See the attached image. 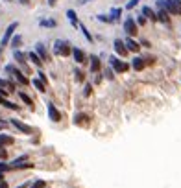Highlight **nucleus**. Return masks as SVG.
<instances>
[{
  "instance_id": "37998d69",
  "label": "nucleus",
  "mask_w": 181,
  "mask_h": 188,
  "mask_svg": "<svg viewBox=\"0 0 181 188\" xmlns=\"http://www.w3.org/2000/svg\"><path fill=\"white\" fill-rule=\"evenodd\" d=\"M85 2H87V0H81V4H85Z\"/></svg>"
},
{
  "instance_id": "dca6fc26",
  "label": "nucleus",
  "mask_w": 181,
  "mask_h": 188,
  "mask_svg": "<svg viewBox=\"0 0 181 188\" xmlns=\"http://www.w3.org/2000/svg\"><path fill=\"white\" fill-rule=\"evenodd\" d=\"M126 48L131 52H139L141 50V46H139V43H135L133 39H126Z\"/></svg>"
},
{
  "instance_id": "4be33fe9",
  "label": "nucleus",
  "mask_w": 181,
  "mask_h": 188,
  "mask_svg": "<svg viewBox=\"0 0 181 188\" xmlns=\"http://www.w3.org/2000/svg\"><path fill=\"white\" fill-rule=\"evenodd\" d=\"M67 17H68V20L72 22V26H80V24H78V20H76V13H74L72 9H68V11H67Z\"/></svg>"
},
{
  "instance_id": "412c9836",
  "label": "nucleus",
  "mask_w": 181,
  "mask_h": 188,
  "mask_svg": "<svg viewBox=\"0 0 181 188\" xmlns=\"http://www.w3.org/2000/svg\"><path fill=\"white\" fill-rule=\"evenodd\" d=\"M13 57H15V61H19L20 63V65H24V59H26V55L22 54V52H19V50H15V54H13Z\"/></svg>"
},
{
  "instance_id": "39448f33",
  "label": "nucleus",
  "mask_w": 181,
  "mask_h": 188,
  "mask_svg": "<svg viewBox=\"0 0 181 188\" xmlns=\"http://www.w3.org/2000/svg\"><path fill=\"white\" fill-rule=\"evenodd\" d=\"M124 31L128 33V35H135L137 33V24L133 19H126L124 20Z\"/></svg>"
},
{
  "instance_id": "6ab92c4d",
  "label": "nucleus",
  "mask_w": 181,
  "mask_h": 188,
  "mask_svg": "<svg viewBox=\"0 0 181 188\" xmlns=\"http://www.w3.org/2000/svg\"><path fill=\"white\" fill-rule=\"evenodd\" d=\"M144 65H146L144 59H141V57H135V59H133V68H135V70H142Z\"/></svg>"
},
{
  "instance_id": "f03ea898",
  "label": "nucleus",
  "mask_w": 181,
  "mask_h": 188,
  "mask_svg": "<svg viewBox=\"0 0 181 188\" xmlns=\"http://www.w3.org/2000/svg\"><path fill=\"white\" fill-rule=\"evenodd\" d=\"M54 54L55 55H68L70 54V48H68V43L67 41H55L54 43Z\"/></svg>"
},
{
  "instance_id": "2f4dec72",
  "label": "nucleus",
  "mask_w": 181,
  "mask_h": 188,
  "mask_svg": "<svg viewBox=\"0 0 181 188\" xmlns=\"http://www.w3.org/2000/svg\"><path fill=\"white\" fill-rule=\"evenodd\" d=\"M6 170H11V168H9V164H4V162H0V173H2V172H6Z\"/></svg>"
},
{
  "instance_id": "a19ab883",
  "label": "nucleus",
  "mask_w": 181,
  "mask_h": 188,
  "mask_svg": "<svg viewBox=\"0 0 181 188\" xmlns=\"http://www.w3.org/2000/svg\"><path fill=\"white\" fill-rule=\"evenodd\" d=\"M17 188H28V184H20V186H17Z\"/></svg>"
},
{
  "instance_id": "20e7f679",
  "label": "nucleus",
  "mask_w": 181,
  "mask_h": 188,
  "mask_svg": "<svg viewBox=\"0 0 181 188\" xmlns=\"http://www.w3.org/2000/svg\"><path fill=\"white\" fill-rule=\"evenodd\" d=\"M166 9L174 15H181V0H166Z\"/></svg>"
},
{
  "instance_id": "473e14b6",
  "label": "nucleus",
  "mask_w": 181,
  "mask_h": 188,
  "mask_svg": "<svg viewBox=\"0 0 181 188\" xmlns=\"http://www.w3.org/2000/svg\"><path fill=\"white\" fill-rule=\"evenodd\" d=\"M46 183H45V181H35V184H33V188H43Z\"/></svg>"
},
{
  "instance_id": "2eb2a0df",
  "label": "nucleus",
  "mask_w": 181,
  "mask_h": 188,
  "mask_svg": "<svg viewBox=\"0 0 181 188\" xmlns=\"http://www.w3.org/2000/svg\"><path fill=\"white\" fill-rule=\"evenodd\" d=\"M100 70V59L96 55H90V72H98Z\"/></svg>"
},
{
  "instance_id": "7ed1b4c3",
  "label": "nucleus",
  "mask_w": 181,
  "mask_h": 188,
  "mask_svg": "<svg viewBox=\"0 0 181 188\" xmlns=\"http://www.w3.org/2000/svg\"><path fill=\"white\" fill-rule=\"evenodd\" d=\"M17 26H19V22H11L8 28H6V31H4V37H2V43H0V46H6V44H8L9 43V39H11V35H13V31H15L17 30ZM2 48H0V50H2Z\"/></svg>"
},
{
  "instance_id": "c756f323",
  "label": "nucleus",
  "mask_w": 181,
  "mask_h": 188,
  "mask_svg": "<svg viewBox=\"0 0 181 188\" xmlns=\"http://www.w3.org/2000/svg\"><path fill=\"white\" fill-rule=\"evenodd\" d=\"M139 2H141V0H129V2H128V6H126V8H128V9H131V8H135V6H137Z\"/></svg>"
},
{
  "instance_id": "f257e3e1",
  "label": "nucleus",
  "mask_w": 181,
  "mask_h": 188,
  "mask_svg": "<svg viewBox=\"0 0 181 188\" xmlns=\"http://www.w3.org/2000/svg\"><path fill=\"white\" fill-rule=\"evenodd\" d=\"M6 72H8V74H11L13 78H15L19 83H22V85H28V83H30V79H28V78H24V74L20 72V70H17V68L13 66V65H8V66H6Z\"/></svg>"
},
{
  "instance_id": "6e6552de",
  "label": "nucleus",
  "mask_w": 181,
  "mask_h": 188,
  "mask_svg": "<svg viewBox=\"0 0 181 188\" xmlns=\"http://www.w3.org/2000/svg\"><path fill=\"white\" fill-rule=\"evenodd\" d=\"M46 111H48V116H50V120H52V122H59V120H61L59 111L55 109L52 103H46Z\"/></svg>"
},
{
  "instance_id": "bb28decb",
  "label": "nucleus",
  "mask_w": 181,
  "mask_h": 188,
  "mask_svg": "<svg viewBox=\"0 0 181 188\" xmlns=\"http://www.w3.org/2000/svg\"><path fill=\"white\" fill-rule=\"evenodd\" d=\"M41 26H46V28H54V26H55V20H52V19H43V20H41Z\"/></svg>"
},
{
  "instance_id": "0eeeda50",
  "label": "nucleus",
  "mask_w": 181,
  "mask_h": 188,
  "mask_svg": "<svg viewBox=\"0 0 181 188\" xmlns=\"http://www.w3.org/2000/svg\"><path fill=\"white\" fill-rule=\"evenodd\" d=\"M8 92H15V87H13V83L6 81V79H0V96H6Z\"/></svg>"
},
{
  "instance_id": "e433bc0d",
  "label": "nucleus",
  "mask_w": 181,
  "mask_h": 188,
  "mask_svg": "<svg viewBox=\"0 0 181 188\" xmlns=\"http://www.w3.org/2000/svg\"><path fill=\"white\" fill-rule=\"evenodd\" d=\"M144 22H146V17L141 15V17H139V24H144Z\"/></svg>"
},
{
  "instance_id": "ddd939ff",
  "label": "nucleus",
  "mask_w": 181,
  "mask_h": 188,
  "mask_svg": "<svg viewBox=\"0 0 181 188\" xmlns=\"http://www.w3.org/2000/svg\"><path fill=\"white\" fill-rule=\"evenodd\" d=\"M74 124L76 125H87L89 124V116L87 114H76L74 116Z\"/></svg>"
},
{
  "instance_id": "b1692460",
  "label": "nucleus",
  "mask_w": 181,
  "mask_h": 188,
  "mask_svg": "<svg viewBox=\"0 0 181 188\" xmlns=\"http://www.w3.org/2000/svg\"><path fill=\"white\" fill-rule=\"evenodd\" d=\"M157 19H159V20H163V22H168V11L161 9V11L157 13Z\"/></svg>"
},
{
  "instance_id": "4c0bfd02",
  "label": "nucleus",
  "mask_w": 181,
  "mask_h": 188,
  "mask_svg": "<svg viewBox=\"0 0 181 188\" xmlns=\"http://www.w3.org/2000/svg\"><path fill=\"white\" fill-rule=\"evenodd\" d=\"M106 76H107L109 79H113V72H111V70H106Z\"/></svg>"
},
{
  "instance_id": "79ce46f5",
  "label": "nucleus",
  "mask_w": 181,
  "mask_h": 188,
  "mask_svg": "<svg viewBox=\"0 0 181 188\" xmlns=\"http://www.w3.org/2000/svg\"><path fill=\"white\" fill-rule=\"evenodd\" d=\"M19 2H20V4H28V0H19Z\"/></svg>"
},
{
  "instance_id": "ea45409f",
  "label": "nucleus",
  "mask_w": 181,
  "mask_h": 188,
  "mask_svg": "<svg viewBox=\"0 0 181 188\" xmlns=\"http://www.w3.org/2000/svg\"><path fill=\"white\" fill-rule=\"evenodd\" d=\"M2 179H4V173H0V183H4V181H2Z\"/></svg>"
},
{
  "instance_id": "393cba45",
  "label": "nucleus",
  "mask_w": 181,
  "mask_h": 188,
  "mask_svg": "<svg viewBox=\"0 0 181 188\" xmlns=\"http://www.w3.org/2000/svg\"><path fill=\"white\" fill-rule=\"evenodd\" d=\"M0 103H2V105H6V107H8V109H17V105H15V103H11V102H8V100L4 98V96H0Z\"/></svg>"
},
{
  "instance_id": "7c9ffc66",
  "label": "nucleus",
  "mask_w": 181,
  "mask_h": 188,
  "mask_svg": "<svg viewBox=\"0 0 181 188\" xmlns=\"http://www.w3.org/2000/svg\"><path fill=\"white\" fill-rule=\"evenodd\" d=\"M98 20H100V22H111V17H107V15H98Z\"/></svg>"
},
{
  "instance_id": "9b49d317",
  "label": "nucleus",
  "mask_w": 181,
  "mask_h": 188,
  "mask_svg": "<svg viewBox=\"0 0 181 188\" xmlns=\"http://www.w3.org/2000/svg\"><path fill=\"white\" fill-rule=\"evenodd\" d=\"M72 55H74V61L76 63H85V54H83V50H80V48H74L72 50Z\"/></svg>"
},
{
  "instance_id": "c9c22d12",
  "label": "nucleus",
  "mask_w": 181,
  "mask_h": 188,
  "mask_svg": "<svg viewBox=\"0 0 181 188\" xmlns=\"http://www.w3.org/2000/svg\"><path fill=\"white\" fill-rule=\"evenodd\" d=\"M89 94H90V85L87 83V85H85V96H89Z\"/></svg>"
},
{
  "instance_id": "f704fd0d",
  "label": "nucleus",
  "mask_w": 181,
  "mask_h": 188,
  "mask_svg": "<svg viewBox=\"0 0 181 188\" xmlns=\"http://www.w3.org/2000/svg\"><path fill=\"white\" fill-rule=\"evenodd\" d=\"M19 44H20V35H17L15 39H13V46H15V48H17Z\"/></svg>"
},
{
  "instance_id": "423d86ee",
  "label": "nucleus",
  "mask_w": 181,
  "mask_h": 188,
  "mask_svg": "<svg viewBox=\"0 0 181 188\" xmlns=\"http://www.w3.org/2000/svg\"><path fill=\"white\" fill-rule=\"evenodd\" d=\"M11 125H13V127H17L19 131H22L24 135H32V133H33V129L30 127V125H26V124H22V122H20V120H11Z\"/></svg>"
},
{
  "instance_id": "f8f14e48",
  "label": "nucleus",
  "mask_w": 181,
  "mask_h": 188,
  "mask_svg": "<svg viewBox=\"0 0 181 188\" xmlns=\"http://www.w3.org/2000/svg\"><path fill=\"white\" fill-rule=\"evenodd\" d=\"M24 162H28V155H22V157L15 159L13 162H9V168H11V170H15V168H19V166H20V164H24Z\"/></svg>"
},
{
  "instance_id": "72a5a7b5",
  "label": "nucleus",
  "mask_w": 181,
  "mask_h": 188,
  "mask_svg": "<svg viewBox=\"0 0 181 188\" xmlns=\"http://www.w3.org/2000/svg\"><path fill=\"white\" fill-rule=\"evenodd\" d=\"M74 76H76V81H81V79H83V74H81L80 70H76V72H74Z\"/></svg>"
},
{
  "instance_id": "58836bf2",
  "label": "nucleus",
  "mask_w": 181,
  "mask_h": 188,
  "mask_svg": "<svg viewBox=\"0 0 181 188\" xmlns=\"http://www.w3.org/2000/svg\"><path fill=\"white\" fill-rule=\"evenodd\" d=\"M0 188H8V183H0Z\"/></svg>"
},
{
  "instance_id": "5701e85b",
  "label": "nucleus",
  "mask_w": 181,
  "mask_h": 188,
  "mask_svg": "<svg viewBox=\"0 0 181 188\" xmlns=\"http://www.w3.org/2000/svg\"><path fill=\"white\" fill-rule=\"evenodd\" d=\"M19 96H20V98H22V102L26 103V105L33 107V102H32V98H30V96H28V94H24V92H19Z\"/></svg>"
},
{
  "instance_id": "aec40b11",
  "label": "nucleus",
  "mask_w": 181,
  "mask_h": 188,
  "mask_svg": "<svg viewBox=\"0 0 181 188\" xmlns=\"http://www.w3.org/2000/svg\"><path fill=\"white\" fill-rule=\"evenodd\" d=\"M15 140H13L11 137H8V135H0V146H9V144H13Z\"/></svg>"
},
{
  "instance_id": "c03bdc74",
  "label": "nucleus",
  "mask_w": 181,
  "mask_h": 188,
  "mask_svg": "<svg viewBox=\"0 0 181 188\" xmlns=\"http://www.w3.org/2000/svg\"><path fill=\"white\" fill-rule=\"evenodd\" d=\"M0 129H2V127H0Z\"/></svg>"
},
{
  "instance_id": "c85d7f7f",
  "label": "nucleus",
  "mask_w": 181,
  "mask_h": 188,
  "mask_svg": "<svg viewBox=\"0 0 181 188\" xmlns=\"http://www.w3.org/2000/svg\"><path fill=\"white\" fill-rule=\"evenodd\" d=\"M80 28H81V31H83V35H85V37H87L89 41H93V37H90V33L87 31V28H85V26H83V24H80Z\"/></svg>"
},
{
  "instance_id": "cd10ccee",
  "label": "nucleus",
  "mask_w": 181,
  "mask_h": 188,
  "mask_svg": "<svg viewBox=\"0 0 181 188\" xmlns=\"http://www.w3.org/2000/svg\"><path fill=\"white\" fill-rule=\"evenodd\" d=\"M32 85H35V87H37V90L45 92V85H43V81H41V79H32Z\"/></svg>"
},
{
  "instance_id": "4468645a",
  "label": "nucleus",
  "mask_w": 181,
  "mask_h": 188,
  "mask_svg": "<svg viewBox=\"0 0 181 188\" xmlns=\"http://www.w3.org/2000/svg\"><path fill=\"white\" fill-rule=\"evenodd\" d=\"M28 59H30V61H32V63H33V65H35V66H41V65H43V63H45V61L41 59V57H39V55H37L35 52H30V54H28Z\"/></svg>"
},
{
  "instance_id": "f3484780",
  "label": "nucleus",
  "mask_w": 181,
  "mask_h": 188,
  "mask_svg": "<svg viewBox=\"0 0 181 188\" xmlns=\"http://www.w3.org/2000/svg\"><path fill=\"white\" fill-rule=\"evenodd\" d=\"M35 46H37V54H39V57L43 59V61H48V54H46V50H45V46L41 44V43H37Z\"/></svg>"
},
{
  "instance_id": "a211bd4d",
  "label": "nucleus",
  "mask_w": 181,
  "mask_h": 188,
  "mask_svg": "<svg viewBox=\"0 0 181 188\" xmlns=\"http://www.w3.org/2000/svg\"><path fill=\"white\" fill-rule=\"evenodd\" d=\"M142 15H144V17H148L150 20H157V15L148 8V6H146V8H142Z\"/></svg>"
},
{
  "instance_id": "9d476101",
  "label": "nucleus",
  "mask_w": 181,
  "mask_h": 188,
  "mask_svg": "<svg viewBox=\"0 0 181 188\" xmlns=\"http://www.w3.org/2000/svg\"><path fill=\"white\" fill-rule=\"evenodd\" d=\"M115 50H116V54H120L122 57L128 54V48H126V43L124 41H120V39H116L115 41Z\"/></svg>"
},
{
  "instance_id": "1a4fd4ad",
  "label": "nucleus",
  "mask_w": 181,
  "mask_h": 188,
  "mask_svg": "<svg viewBox=\"0 0 181 188\" xmlns=\"http://www.w3.org/2000/svg\"><path fill=\"white\" fill-rule=\"evenodd\" d=\"M109 63L113 65V68H115L116 72H126V70H128V65H126V63H122L120 59H116V57H111Z\"/></svg>"
},
{
  "instance_id": "a878e982",
  "label": "nucleus",
  "mask_w": 181,
  "mask_h": 188,
  "mask_svg": "<svg viewBox=\"0 0 181 188\" xmlns=\"http://www.w3.org/2000/svg\"><path fill=\"white\" fill-rule=\"evenodd\" d=\"M120 15H122V9L115 8L113 11H111V20H118V19H120Z\"/></svg>"
}]
</instances>
